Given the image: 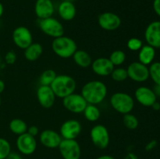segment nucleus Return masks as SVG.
<instances>
[{
  "mask_svg": "<svg viewBox=\"0 0 160 159\" xmlns=\"http://www.w3.org/2000/svg\"><path fill=\"white\" fill-rule=\"evenodd\" d=\"M52 50L58 57L69 59L78 50V45L73 38L62 35L53 39L52 41Z\"/></svg>",
  "mask_w": 160,
  "mask_h": 159,
  "instance_id": "7ed1b4c3",
  "label": "nucleus"
},
{
  "mask_svg": "<svg viewBox=\"0 0 160 159\" xmlns=\"http://www.w3.org/2000/svg\"><path fill=\"white\" fill-rule=\"evenodd\" d=\"M123 123L125 127L128 129H130V130H134L139 126L138 118L131 112L123 115Z\"/></svg>",
  "mask_w": 160,
  "mask_h": 159,
  "instance_id": "cd10ccee",
  "label": "nucleus"
},
{
  "mask_svg": "<svg viewBox=\"0 0 160 159\" xmlns=\"http://www.w3.org/2000/svg\"><path fill=\"white\" fill-rule=\"evenodd\" d=\"M3 13H4V6H3L2 3L0 2V18L2 17Z\"/></svg>",
  "mask_w": 160,
  "mask_h": 159,
  "instance_id": "37998d69",
  "label": "nucleus"
},
{
  "mask_svg": "<svg viewBox=\"0 0 160 159\" xmlns=\"http://www.w3.org/2000/svg\"><path fill=\"white\" fill-rule=\"evenodd\" d=\"M12 39L14 45L23 50L33 43L32 33L28 27L23 26H17L13 30Z\"/></svg>",
  "mask_w": 160,
  "mask_h": 159,
  "instance_id": "9b49d317",
  "label": "nucleus"
},
{
  "mask_svg": "<svg viewBox=\"0 0 160 159\" xmlns=\"http://www.w3.org/2000/svg\"><path fill=\"white\" fill-rule=\"evenodd\" d=\"M143 45V41L138 37H131L127 42V47L131 51H138Z\"/></svg>",
  "mask_w": 160,
  "mask_h": 159,
  "instance_id": "2f4dec72",
  "label": "nucleus"
},
{
  "mask_svg": "<svg viewBox=\"0 0 160 159\" xmlns=\"http://www.w3.org/2000/svg\"><path fill=\"white\" fill-rule=\"evenodd\" d=\"M11 151L10 143L6 139L0 137V159H6Z\"/></svg>",
  "mask_w": 160,
  "mask_h": 159,
  "instance_id": "7c9ffc66",
  "label": "nucleus"
},
{
  "mask_svg": "<svg viewBox=\"0 0 160 159\" xmlns=\"http://www.w3.org/2000/svg\"><path fill=\"white\" fill-rule=\"evenodd\" d=\"M110 76L112 80L116 81V82H123L128 78L127 69L120 66L115 67Z\"/></svg>",
  "mask_w": 160,
  "mask_h": 159,
  "instance_id": "c756f323",
  "label": "nucleus"
},
{
  "mask_svg": "<svg viewBox=\"0 0 160 159\" xmlns=\"http://www.w3.org/2000/svg\"><path fill=\"white\" fill-rule=\"evenodd\" d=\"M81 94L88 104L98 105L101 104L107 97V86L101 80H90L84 84L81 88Z\"/></svg>",
  "mask_w": 160,
  "mask_h": 159,
  "instance_id": "f257e3e1",
  "label": "nucleus"
},
{
  "mask_svg": "<svg viewBox=\"0 0 160 159\" xmlns=\"http://www.w3.org/2000/svg\"><path fill=\"white\" fill-rule=\"evenodd\" d=\"M156 53V48L148 45H143L138 51V62L148 66L154 62Z\"/></svg>",
  "mask_w": 160,
  "mask_h": 159,
  "instance_id": "412c9836",
  "label": "nucleus"
},
{
  "mask_svg": "<svg viewBox=\"0 0 160 159\" xmlns=\"http://www.w3.org/2000/svg\"><path fill=\"white\" fill-rule=\"evenodd\" d=\"M2 105V99H1V96H0V108H1Z\"/></svg>",
  "mask_w": 160,
  "mask_h": 159,
  "instance_id": "a18cd8bd",
  "label": "nucleus"
},
{
  "mask_svg": "<svg viewBox=\"0 0 160 159\" xmlns=\"http://www.w3.org/2000/svg\"><path fill=\"white\" fill-rule=\"evenodd\" d=\"M65 1H69V2H73L74 0H65Z\"/></svg>",
  "mask_w": 160,
  "mask_h": 159,
  "instance_id": "49530a36",
  "label": "nucleus"
},
{
  "mask_svg": "<svg viewBox=\"0 0 160 159\" xmlns=\"http://www.w3.org/2000/svg\"><path fill=\"white\" fill-rule=\"evenodd\" d=\"M2 59L1 58H0V68L2 67Z\"/></svg>",
  "mask_w": 160,
  "mask_h": 159,
  "instance_id": "c03bdc74",
  "label": "nucleus"
},
{
  "mask_svg": "<svg viewBox=\"0 0 160 159\" xmlns=\"http://www.w3.org/2000/svg\"><path fill=\"white\" fill-rule=\"evenodd\" d=\"M152 8L155 13L160 18V0H153Z\"/></svg>",
  "mask_w": 160,
  "mask_h": 159,
  "instance_id": "c9c22d12",
  "label": "nucleus"
},
{
  "mask_svg": "<svg viewBox=\"0 0 160 159\" xmlns=\"http://www.w3.org/2000/svg\"><path fill=\"white\" fill-rule=\"evenodd\" d=\"M58 149L63 159H80L81 157V146L76 140L62 139Z\"/></svg>",
  "mask_w": 160,
  "mask_h": 159,
  "instance_id": "0eeeda50",
  "label": "nucleus"
},
{
  "mask_svg": "<svg viewBox=\"0 0 160 159\" xmlns=\"http://www.w3.org/2000/svg\"><path fill=\"white\" fill-rule=\"evenodd\" d=\"M147 45L154 48H160V20H154L148 24L145 31Z\"/></svg>",
  "mask_w": 160,
  "mask_h": 159,
  "instance_id": "2eb2a0df",
  "label": "nucleus"
},
{
  "mask_svg": "<svg viewBox=\"0 0 160 159\" xmlns=\"http://www.w3.org/2000/svg\"><path fill=\"white\" fill-rule=\"evenodd\" d=\"M5 88H6V84H5V82L2 80L0 79V94L2 93H3V91L5 90Z\"/></svg>",
  "mask_w": 160,
  "mask_h": 159,
  "instance_id": "79ce46f5",
  "label": "nucleus"
},
{
  "mask_svg": "<svg viewBox=\"0 0 160 159\" xmlns=\"http://www.w3.org/2000/svg\"><path fill=\"white\" fill-rule=\"evenodd\" d=\"M95 159H116L115 157L109 155V154H103V155L99 156V157H96Z\"/></svg>",
  "mask_w": 160,
  "mask_h": 159,
  "instance_id": "ea45409f",
  "label": "nucleus"
},
{
  "mask_svg": "<svg viewBox=\"0 0 160 159\" xmlns=\"http://www.w3.org/2000/svg\"><path fill=\"white\" fill-rule=\"evenodd\" d=\"M158 145V142L157 140H152L145 145V151H151L152 150H154L155 148L157 147Z\"/></svg>",
  "mask_w": 160,
  "mask_h": 159,
  "instance_id": "72a5a7b5",
  "label": "nucleus"
},
{
  "mask_svg": "<svg viewBox=\"0 0 160 159\" xmlns=\"http://www.w3.org/2000/svg\"><path fill=\"white\" fill-rule=\"evenodd\" d=\"M16 146L19 153L23 155H31L35 152L38 147L37 140L28 132L17 136Z\"/></svg>",
  "mask_w": 160,
  "mask_h": 159,
  "instance_id": "1a4fd4ad",
  "label": "nucleus"
},
{
  "mask_svg": "<svg viewBox=\"0 0 160 159\" xmlns=\"http://www.w3.org/2000/svg\"><path fill=\"white\" fill-rule=\"evenodd\" d=\"M111 107L118 113H131L134 108V98L126 92H116L109 99Z\"/></svg>",
  "mask_w": 160,
  "mask_h": 159,
  "instance_id": "20e7f679",
  "label": "nucleus"
},
{
  "mask_svg": "<svg viewBox=\"0 0 160 159\" xmlns=\"http://www.w3.org/2000/svg\"><path fill=\"white\" fill-rule=\"evenodd\" d=\"M83 114H84L86 120L91 122V123H95L99 119L100 116H101V111L96 104H88L85 109L83 112Z\"/></svg>",
  "mask_w": 160,
  "mask_h": 159,
  "instance_id": "393cba45",
  "label": "nucleus"
},
{
  "mask_svg": "<svg viewBox=\"0 0 160 159\" xmlns=\"http://www.w3.org/2000/svg\"><path fill=\"white\" fill-rule=\"evenodd\" d=\"M38 26L42 33L53 39L64 35L63 25L53 17L39 20Z\"/></svg>",
  "mask_w": 160,
  "mask_h": 159,
  "instance_id": "423d86ee",
  "label": "nucleus"
},
{
  "mask_svg": "<svg viewBox=\"0 0 160 159\" xmlns=\"http://www.w3.org/2000/svg\"><path fill=\"white\" fill-rule=\"evenodd\" d=\"M122 20L120 16L112 12H104L98 17L100 27L106 31H114L121 26Z\"/></svg>",
  "mask_w": 160,
  "mask_h": 159,
  "instance_id": "ddd939ff",
  "label": "nucleus"
},
{
  "mask_svg": "<svg viewBox=\"0 0 160 159\" xmlns=\"http://www.w3.org/2000/svg\"><path fill=\"white\" fill-rule=\"evenodd\" d=\"M57 12L59 17L65 21L73 20L77 15V8L72 2L62 0L59 4Z\"/></svg>",
  "mask_w": 160,
  "mask_h": 159,
  "instance_id": "aec40b11",
  "label": "nucleus"
},
{
  "mask_svg": "<svg viewBox=\"0 0 160 159\" xmlns=\"http://www.w3.org/2000/svg\"><path fill=\"white\" fill-rule=\"evenodd\" d=\"M151 108H152L153 110H155V111H159L160 110V103L159 102V101H156V102H155L154 104L152 105Z\"/></svg>",
  "mask_w": 160,
  "mask_h": 159,
  "instance_id": "a19ab883",
  "label": "nucleus"
},
{
  "mask_svg": "<svg viewBox=\"0 0 160 159\" xmlns=\"http://www.w3.org/2000/svg\"><path fill=\"white\" fill-rule=\"evenodd\" d=\"M128 78L136 83L146 82L149 79L148 66L140 62H133L127 68Z\"/></svg>",
  "mask_w": 160,
  "mask_h": 159,
  "instance_id": "9d476101",
  "label": "nucleus"
},
{
  "mask_svg": "<svg viewBox=\"0 0 160 159\" xmlns=\"http://www.w3.org/2000/svg\"><path fill=\"white\" fill-rule=\"evenodd\" d=\"M62 138L59 132L54 129H46L39 133V141L45 147L55 149L59 147Z\"/></svg>",
  "mask_w": 160,
  "mask_h": 159,
  "instance_id": "f3484780",
  "label": "nucleus"
},
{
  "mask_svg": "<svg viewBox=\"0 0 160 159\" xmlns=\"http://www.w3.org/2000/svg\"><path fill=\"white\" fill-rule=\"evenodd\" d=\"M56 98H64L74 93L77 88V83L74 78L67 74L57 75L50 85Z\"/></svg>",
  "mask_w": 160,
  "mask_h": 159,
  "instance_id": "f03ea898",
  "label": "nucleus"
},
{
  "mask_svg": "<svg viewBox=\"0 0 160 159\" xmlns=\"http://www.w3.org/2000/svg\"><path fill=\"white\" fill-rule=\"evenodd\" d=\"M6 159H23V158H22V156L20 155V153L11 151Z\"/></svg>",
  "mask_w": 160,
  "mask_h": 159,
  "instance_id": "e433bc0d",
  "label": "nucleus"
},
{
  "mask_svg": "<svg viewBox=\"0 0 160 159\" xmlns=\"http://www.w3.org/2000/svg\"><path fill=\"white\" fill-rule=\"evenodd\" d=\"M91 67L93 73L98 76H110L112 70L115 68L109 58L105 57L97 58L92 61Z\"/></svg>",
  "mask_w": 160,
  "mask_h": 159,
  "instance_id": "a211bd4d",
  "label": "nucleus"
},
{
  "mask_svg": "<svg viewBox=\"0 0 160 159\" xmlns=\"http://www.w3.org/2000/svg\"><path fill=\"white\" fill-rule=\"evenodd\" d=\"M134 99L144 107H152L157 101V96L152 88L146 86H141L134 91Z\"/></svg>",
  "mask_w": 160,
  "mask_h": 159,
  "instance_id": "4468645a",
  "label": "nucleus"
},
{
  "mask_svg": "<svg viewBox=\"0 0 160 159\" xmlns=\"http://www.w3.org/2000/svg\"><path fill=\"white\" fill-rule=\"evenodd\" d=\"M39 104L44 108H51L56 102V97L50 86L40 85L36 91Z\"/></svg>",
  "mask_w": 160,
  "mask_h": 159,
  "instance_id": "dca6fc26",
  "label": "nucleus"
},
{
  "mask_svg": "<svg viewBox=\"0 0 160 159\" xmlns=\"http://www.w3.org/2000/svg\"><path fill=\"white\" fill-rule=\"evenodd\" d=\"M123 159H138V157L134 153L129 152L124 156Z\"/></svg>",
  "mask_w": 160,
  "mask_h": 159,
  "instance_id": "4c0bfd02",
  "label": "nucleus"
},
{
  "mask_svg": "<svg viewBox=\"0 0 160 159\" xmlns=\"http://www.w3.org/2000/svg\"><path fill=\"white\" fill-rule=\"evenodd\" d=\"M152 90L155 92L156 96H157V98L160 97V85H159V84H155V87Z\"/></svg>",
  "mask_w": 160,
  "mask_h": 159,
  "instance_id": "58836bf2",
  "label": "nucleus"
},
{
  "mask_svg": "<svg viewBox=\"0 0 160 159\" xmlns=\"http://www.w3.org/2000/svg\"><path fill=\"white\" fill-rule=\"evenodd\" d=\"M27 132L29 133L30 135L36 137V136H38L39 134V129L36 126H31L28 128Z\"/></svg>",
  "mask_w": 160,
  "mask_h": 159,
  "instance_id": "f704fd0d",
  "label": "nucleus"
},
{
  "mask_svg": "<svg viewBox=\"0 0 160 159\" xmlns=\"http://www.w3.org/2000/svg\"><path fill=\"white\" fill-rule=\"evenodd\" d=\"M72 58H73L76 65L83 69L91 66L92 61H93L92 59V56L90 55L88 52L81 49L77 50L76 52L72 56Z\"/></svg>",
  "mask_w": 160,
  "mask_h": 159,
  "instance_id": "5701e85b",
  "label": "nucleus"
},
{
  "mask_svg": "<svg viewBox=\"0 0 160 159\" xmlns=\"http://www.w3.org/2000/svg\"><path fill=\"white\" fill-rule=\"evenodd\" d=\"M62 105L71 113L81 114L83 113L88 103L81 94L74 92L62 98Z\"/></svg>",
  "mask_w": 160,
  "mask_h": 159,
  "instance_id": "6e6552de",
  "label": "nucleus"
},
{
  "mask_svg": "<svg viewBox=\"0 0 160 159\" xmlns=\"http://www.w3.org/2000/svg\"><path fill=\"white\" fill-rule=\"evenodd\" d=\"M149 78L154 82L155 84L160 85V62H153L148 65Z\"/></svg>",
  "mask_w": 160,
  "mask_h": 159,
  "instance_id": "c85d7f7f",
  "label": "nucleus"
},
{
  "mask_svg": "<svg viewBox=\"0 0 160 159\" xmlns=\"http://www.w3.org/2000/svg\"><path fill=\"white\" fill-rule=\"evenodd\" d=\"M55 12V5L52 0H36L34 13L39 20L52 17Z\"/></svg>",
  "mask_w": 160,
  "mask_h": 159,
  "instance_id": "6ab92c4d",
  "label": "nucleus"
},
{
  "mask_svg": "<svg viewBox=\"0 0 160 159\" xmlns=\"http://www.w3.org/2000/svg\"><path fill=\"white\" fill-rule=\"evenodd\" d=\"M17 59V54L14 51H9L6 55H5L4 57V61L6 64L8 65H12L16 62Z\"/></svg>",
  "mask_w": 160,
  "mask_h": 159,
  "instance_id": "473e14b6",
  "label": "nucleus"
},
{
  "mask_svg": "<svg viewBox=\"0 0 160 159\" xmlns=\"http://www.w3.org/2000/svg\"><path fill=\"white\" fill-rule=\"evenodd\" d=\"M28 125L26 122L23 121L21 118H16L11 120L9 123V129L11 132L15 135H21V134L27 132L28 130Z\"/></svg>",
  "mask_w": 160,
  "mask_h": 159,
  "instance_id": "b1692460",
  "label": "nucleus"
},
{
  "mask_svg": "<svg viewBox=\"0 0 160 159\" xmlns=\"http://www.w3.org/2000/svg\"><path fill=\"white\" fill-rule=\"evenodd\" d=\"M43 46L38 42H33L24 49V57L29 62H35L43 53Z\"/></svg>",
  "mask_w": 160,
  "mask_h": 159,
  "instance_id": "4be33fe9",
  "label": "nucleus"
},
{
  "mask_svg": "<svg viewBox=\"0 0 160 159\" xmlns=\"http://www.w3.org/2000/svg\"><path fill=\"white\" fill-rule=\"evenodd\" d=\"M82 131L81 123L77 119H68L61 124L59 134L62 139L76 140Z\"/></svg>",
  "mask_w": 160,
  "mask_h": 159,
  "instance_id": "f8f14e48",
  "label": "nucleus"
},
{
  "mask_svg": "<svg viewBox=\"0 0 160 159\" xmlns=\"http://www.w3.org/2000/svg\"><path fill=\"white\" fill-rule=\"evenodd\" d=\"M109 59L110 62H112V65H114V67H118L124 63L127 59V55L126 53L123 50L117 49L111 53Z\"/></svg>",
  "mask_w": 160,
  "mask_h": 159,
  "instance_id": "a878e982",
  "label": "nucleus"
},
{
  "mask_svg": "<svg viewBox=\"0 0 160 159\" xmlns=\"http://www.w3.org/2000/svg\"><path fill=\"white\" fill-rule=\"evenodd\" d=\"M90 138L95 147L104 150L108 147L110 142V136L107 127L104 125L96 124L91 129Z\"/></svg>",
  "mask_w": 160,
  "mask_h": 159,
  "instance_id": "39448f33",
  "label": "nucleus"
},
{
  "mask_svg": "<svg viewBox=\"0 0 160 159\" xmlns=\"http://www.w3.org/2000/svg\"><path fill=\"white\" fill-rule=\"evenodd\" d=\"M56 76H57V74H56L55 70H52V69H48V70L42 72V73L41 74L40 77H39V84H40V85L50 86L55 80V78L56 77Z\"/></svg>",
  "mask_w": 160,
  "mask_h": 159,
  "instance_id": "bb28decb",
  "label": "nucleus"
}]
</instances>
